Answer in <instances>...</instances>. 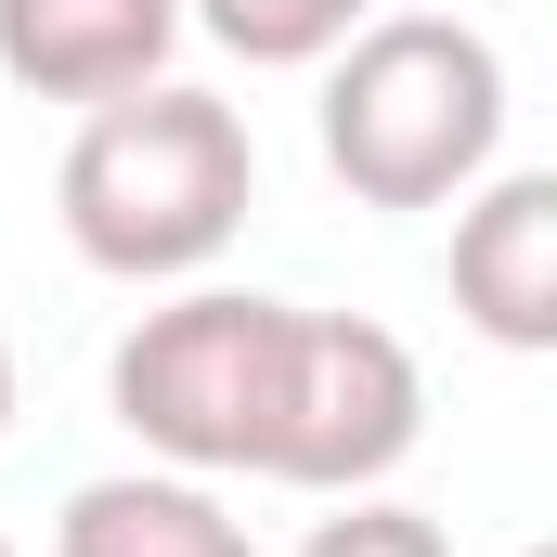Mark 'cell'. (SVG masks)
Instances as JSON below:
<instances>
[{"label": "cell", "mask_w": 557, "mask_h": 557, "mask_svg": "<svg viewBox=\"0 0 557 557\" xmlns=\"http://www.w3.org/2000/svg\"><path fill=\"white\" fill-rule=\"evenodd\" d=\"M52 208H65V247H78L91 273L182 285V273H208V260L247 234V208H260V143H247V117H234L221 91L156 78V91H117V104L78 117L65 169H52Z\"/></svg>", "instance_id": "6da1fadb"}, {"label": "cell", "mask_w": 557, "mask_h": 557, "mask_svg": "<svg viewBox=\"0 0 557 557\" xmlns=\"http://www.w3.org/2000/svg\"><path fill=\"white\" fill-rule=\"evenodd\" d=\"M506 143V52L454 13H363L324 52V169L350 208H454Z\"/></svg>", "instance_id": "7a4b0ae2"}, {"label": "cell", "mask_w": 557, "mask_h": 557, "mask_svg": "<svg viewBox=\"0 0 557 557\" xmlns=\"http://www.w3.org/2000/svg\"><path fill=\"white\" fill-rule=\"evenodd\" d=\"M273 363H285V298L260 285H195L169 311H143L104 363V403L143 454H169L182 480H260L273 441Z\"/></svg>", "instance_id": "3957f363"}, {"label": "cell", "mask_w": 557, "mask_h": 557, "mask_svg": "<svg viewBox=\"0 0 557 557\" xmlns=\"http://www.w3.org/2000/svg\"><path fill=\"white\" fill-rule=\"evenodd\" d=\"M428 441V376L416 350L363 311H298L285 298V363H273V441H260V480L285 493H376L403 454Z\"/></svg>", "instance_id": "277c9868"}, {"label": "cell", "mask_w": 557, "mask_h": 557, "mask_svg": "<svg viewBox=\"0 0 557 557\" xmlns=\"http://www.w3.org/2000/svg\"><path fill=\"white\" fill-rule=\"evenodd\" d=\"M454 311L493 350H557V169H480L467 182Z\"/></svg>", "instance_id": "5b68a950"}, {"label": "cell", "mask_w": 557, "mask_h": 557, "mask_svg": "<svg viewBox=\"0 0 557 557\" xmlns=\"http://www.w3.org/2000/svg\"><path fill=\"white\" fill-rule=\"evenodd\" d=\"M182 52V0H0V78L39 104L156 91Z\"/></svg>", "instance_id": "8992f818"}, {"label": "cell", "mask_w": 557, "mask_h": 557, "mask_svg": "<svg viewBox=\"0 0 557 557\" xmlns=\"http://www.w3.org/2000/svg\"><path fill=\"white\" fill-rule=\"evenodd\" d=\"M52 557H260L247 519L182 480V467H131V480H78L65 519H52Z\"/></svg>", "instance_id": "52a82bcc"}, {"label": "cell", "mask_w": 557, "mask_h": 557, "mask_svg": "<svg viewBox=\"0 0 557 557\" xmlns=\"http://www.w3.org/2000/svg\"><path fill=\"white\" fill-rule=\"evenodd\" d=\"M376 0H182V26H208L234 65H324Z\"/></svg>", "instance_id": "ba28073f"}, {"label": "cell", "mask_w": 557, "mask_h": 557, "mask_svg": "<svg viewBox=\"0 0 557 557\" xmlns=\"http://www.w3.org/2000/svg\"><path fill=\"white\" fill-rule=\"evenodd\" d=\"M298 557H454V545H441V519H416V506H389V493H350V519H324Z\"/></svg>", "instance_id": "9c48e42d"}, {"label": "cell", "mask_w": 557, "mask_h": 557, "mask_svg": "<svg viewBox=\"0 0 557 557\" xmlns=\"http://www.w3.org/2000/svg\"><path fill=\"white\" fill-rule=\"evenodd\" d=\"M0 428H13V350H0Z\"/></svg>", "instance_id": "30bf717a"}, {"label": "cell", "mask_w": 557, "mask_h": 557, "mask_svg": "<svg viewBox=\"0 0 557 557\" xmlns=\"http://www.w3.org/2000/svg\"><path fill=\"white\" fill-rule=\"evenodd\" d=\"M532 557H557V545H532Z\"/></svg>", "instance_id": "8fae6325"}, {"label": "cell", "mask_w": 557, "mask_h": 557, "mask_svg": "<svg viewBox=\"0 0 557 557\" xmlns=\"http://www.w3.org/2000/svg\"><path fill=\"white\" fill-rule=\"evenodd\" d=\"M0 557H13V545H0Z\"/></svg>", "instance_id": "7c38bea8"}]
</instances>
